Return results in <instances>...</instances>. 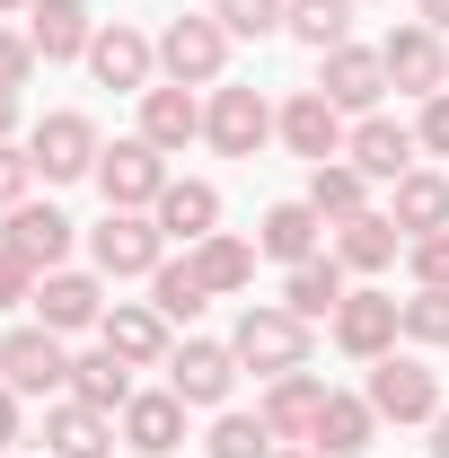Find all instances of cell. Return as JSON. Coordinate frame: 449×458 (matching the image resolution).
I'll return each instance as SVG.
<instances>
[{"mask_svg": "<svg viewBox=\"0 0 449 458\" xmlns=\"http://www.w3.org/2000/svg\"><path fill=\"white\" fill-rule=\"evenodd\" d=\"M123 441H132L141 458H168L176 441H185V397H176V388H159V397H132V405H123Z\"/></svg>", "mask_w": 449, "mask_h": 458, "instance_id": "cell-19", "label": "cell"}, {"mask_svg": "<svg viewBox=\"0 0 449 458\" xmlns=\"http://www.w3.org/2000/svg\"><path fill=\"white\" fill-rule=\"evenodd\" d=\"M97 159H106V150H97V123H89V114H45V123H36V168L54 176V185L89 176Z\"/></svg>", "mask_w": 449, "mask_h": 458, "instance_id": "cell-11", "label": "cell"}, {"mask_svg": "<svg viewBox=\"0 0 449 458\" xmlns=\"http://www.w3.org/2000/svg\"><path fill=\"white\" fill-rule=\"evenodd\" d=\"M194 274H203V291H247L256 283V247L229 238V229H212V238L194 247Z\"/></svg>", "mask_w": 449, "mask_h": 458, "instance_id": "cell-28", "label": "cell"}, {"mask_svg": "<svg viewBox=\"0 0 449 458\" xmlns=\"http://www.w3.org/2000/svg\"><path fill=\"white\" fill-rule=\"evenodd\" d=\"M27 176H36V159H18V150L0 141V221H9V212L27 203Z\"/></svg>", "mask_w": 449, "mask_h": 458, "instance_id": "cell-39", "label": "cell"}, {"mask_svg": "<svg viewBox=\"0 0 449 458\" xmlns=\"http://www.w3.org/2000/svg\"><path fill=\"white\" fill-rule=\"evenodd\" d=\"M405 238H432V229H449V176L432 168H405L396 176V212H388Z\"/></svg>", "mask_w": 449, "mask_h": 458, "instance_id": "cell-24", "label": "cell"}, {"mask_svg": "<svg viewBox=\"0 0 449 458\" xmlns=\"http://www.w3.org/2000/svg\"><path fill=\"white\" fill-rule=\"evenodd\" d=\"M71 397L114 414V405H132V361L123 352H89V361H71Z\"/></svg>", "mask_w": 449, "mask_h": 458, "instance_id": "cell-27", "label": "cell"}, {"mask_svg": "<svg viewBox=\"0 0 449 458\" xmlns=\"http://www.w3.org/2000/svg\"><path fill=\"white\" fill-rule=\"evenodd\" d=\"M212 221H221V194H212V185H194V176H185V185H168V194H159V229H168V238H185V247H203V238H212Z\"/></svg>", "mask_w": 449, "mask_h": 458, "instance_id": "cell-26", "label": "cell"}, {"mask_svg": "<svg viewBox=\"0 0 449 458\" xmlns=\"http://www.w3.org/2000/svg\"><path fill=\"white\" fill-rule=\"evenodd\" d=\"M309 54H335L343 36H352V0H291V18H282Z\"/></svg>", "mask_w": 449, "mask_h": 458, "instance_id": "cell-31", "label": "cell"}, {"mask_svg": "<svg viewBox=\"0 0 449 458\" xmlns=\"http://www.w3.org/2000/svg\"><path fill=\"white\" fill-rule=\"evenodd\" d=\"M45 450L54 458H114V423L106 414H97V405H54V414H45Z\"/></svg>", "mask_w": 449, "mask_h": 458, "instance_id": "cell-20", "label": "cell"}, {"mask_svg": "<svg viewBox=\"0 0 449 458\" xmlns=\"http://www.w3.org/2000/svg\"><path fill=\"white\" fill-rule=\"evenodd\" d=\"M423 27H449V0H423Z\"/></svg>", "mask_w": 449, "mask_h": 458, "instance_id": "cell-46", "label": "cell"}, {"mask_svg": "<svg viewBox=\"0 0 449 458\" xmlns=\"http://www.w3.org/2000/svg\"><path fill=\"white\" fill-rule=\"evenodd\" d=\"M150 36H132V27H123V18H114V27H97V45H89V71H97V80H106V89H150Z\"/></svg>", "mask_w": 449, "mask_h": 458, "instance_id": "cell-18", "label": "cell"}, {"mask_svg": "<svg viewBox=\"0 0 449 458\" xmlns=\"http://www.w3.org/2000/svg\"><path fill=\"white\" fill-rule=\"evenodd\" d=\"M27 71H36V45L27 36H0V89H27Z\"/></svg>", "mask_w": 449, "mask_h": 458, "instance_id": "cell-42", "label": "cell"}, {"mask_svg": "<svg viewBox=\"0 0 449 458\" xmlns=\"http://www.w3.org/2000/svg\"><path fill=\"white\" fill-rule=\"evenodd\" d=\"M18 300H36V265L0 247V309H18Z\"/></svg>", "mask_w": 449, "mask_h": 458, "instance_id": "cell-40", "label": "cell"}, {"mask_svg": "<svg viewBox=\"0 0 449 458\" xmlns=\"http://www.w3.org/2000/svg\"><path fill=\"white\" fill-rule=\"evenodd\" d=\"M27 45H36L45 62H80L89 45H97V27H89L80 0H36V9H27Z\"/></svg>", "mask_w": 449, "mask_h": 458, "instance_id": "cell-15", "label": "cell"}, {"mask_svg": "<svg viewBox=\"0 0 449 458\" xmlns=\"http://www.w3.org/2000/svg\"><path fill=\"white\" fill-rule=\"evenodd\" d=\"M36 309H45V327H54V335H80V327H97V318H106V300H97L89 274H45V283H36Z\"/></svg>", "mask_w": 449, "mask_h": 458, "instance_id": "cell-22", "label": "cell"}, {"mask_svg": "<svg viewBox=\"0 0 449 458\" xmlns=\"http://www.w3.org/2000/svg\"><path fill=\"white\" fill-rule=\"evenodd\" d=\"M97 335H106V352H123V361H168V318H159V309H123V300H114L106 318H97Z\"/></svg>", "mask_w": 449, "mask_h": 458, "instance_id": "cell-25", "label": "cell"}, {"mask_svg": "<svg viewBox=\"0 0 449 458\" xmlns=\"http://www.w3.org/2000/svg\"><path fill=\"white\" fill-rule=\"evenodd\" d=\"M396 327H405V300H379V291H343L335 309V344L352 352V361H379L396 344Z\"/></svg>", "mask_w": 449, "mask_h": 458, "instance_id": "cell-9", "label": "cell"}, {"mask_svg": "<svg viewBox=\"0 0 449 458\" xmlns=\"http://www.w3.org/2000/svg\"><path fill=\"white\" fill-rule=\"evenodd\" d=\"M274 123H282V114L265 106L256 89H212V106H203V132H212V150H221V159H256Z\"/></svg>", "mask_w": 449, "mask_h": 458, "instance_id": "cell-5", "label": "cell"}, {"mask_svg": "<svg viewBox=\"0 0 449 458\" xmlns=\"http://www.w3.org/2000/svg\"><path fill=\"white\" fill-rule=\"evenodd\" d=\"M9 9H27V0H0V18H9Z\"/></svg>", "mask_w": 449, "mask_h": 458, "instance_id": "cell-48", "label": "cell"}, {"mask_svg": "<svg viewBox=\"0 0 449 458\" xmlns=\"http://www.w3.org/2000/svg\"><path fill=\"white\" fill-rule=\"evenodd\" d=\"M370 414H379V423H432V414H441V379H432L423 361L379 352V361H370Z\"/></svg>", "mask_w": 449, "mask_h": 458, "instance_id": "cell-3", "label": "cell"}, {"mask_svg": "<svg viewBox=\"0 0 449 458\" xmlns=\"http://www.w3.org/2000/svg\"><path fill=\"white\" fill-rule=\"evenodd\" d=\"M0 247H9V256H27L36 274H62V256H71V221H62L54 203H18L9 229H0Z\"/></svg>", "mask_w": 449, "mask_h": 458, "instance_id": "cell-12", "label": "cell"}, {"mask_svg": "<svg viewBox=\"0 0 449 458\" xmlns=\"http://www.w3.org/2000/svg\"><path fill=\"white\" fill-rule=\"evenodd\" d=\"M194 132H203L194 89H141V141H150V150H185Z\"/></svg>", "mask_w": 449, "mask_h": 458, "instance_id": "cell-21", "label": "cell"}, {"mask_svg": "<svg viewBox=\"0 0 449 458\" xmlns=\"http://www.w3.org/2000/svg\"><path fill=\"white\" fill-rule=\"evenodd\" d=\"M221 62H229V27H221V18H168V36H159V71H168L176 89L221 80Z\"/></svg>", "mask_w": 449, "mask_h": 458, "instance_id": "cell-4", "label": "cell"}, {"mask_svg": "<svg viewBox=\"0 0 449 458\" xmlns=\"http://www.w3.org/2000/svg\"><path fill=\"white\" fill-rule=\"evenodd\" d=\"M97 185H106V212H141V203L168 194V168H159L150 141H114L106 159H97Z\"/></svg>", "mask_w": 449, "mask_h": 458, "instance_id": "cell-6", "label": "cell"}, {"mask_svg": "<svg viewBox=\"0 0 449 458\" xmlns=\"http://www.w3.org/2000/svg\"><path fill=\"white\" fill-rule=\"evenodd\" d=\"M265 256L309 265V256H318V212H309V203H274V212H265Z\"/></svg>", "mask_w": 449, "mask_h": 458, "instance_id": "cell-32", "label": "cell"}, {"mask_svg": "<svg viewBox=\"0 0 449 458\" xmlns=\"http://www.w3.org/2000/svg\"><path fill=\"white\" fill-rule=\"evenodd\" d=\"M414 141L449 159V89H441V98H423V123H414Z\"/></svg>", "mask_w": 449, "mask_h": 458, "instance_id": "cell-41", "label": "cell"}, {"mask_svg": "<svg viewBox=\"0 0 449 458\" xmlns=\"http://www.w3.org/2000/svg\"><path fill=\"white\" fill-rule=\"evenodd\" d=\"M282 458H326V450H282Z\"/></svg>", "mask_w": 449, "mask_h": 458, "instance_id": "cell-47", "label": "cell"}, {"mask_svg": "<svg viewBox=\"0 0 449 458\" xmlns=\"http://www.w3.org/2000/svg\"><path fill=\"white\" fill-rule=\"evenodd\" d=\"M432 458H449V414H432Z\"/></svg>", "mask_w": 449, "mask_h": 458, "instance_id": "cell-45", "label": "cell"}, {"mask_svg": "<svg viewBox=\"0 0 449 458\" xmlns=\"http://www.w3.org/2000/svg\"><path fill=\"white\" fill-rule=\"evenodd\" d=\"M89 247H97V265H106L114 283H123V274H159V265H168V256H159V247H168V229L141 221V212H106V229H97Z\"/></svg>", "mask_w": 449, "mask_h": 458, "instance_id": "cell-8", "label": "cell"}, {"mask_svg": "<svg viewBox=\"0 0 449 458\" xmlns=\"http://www.w3.org/2000/svg\"><path fill=\"white\" fill-rule=\"evenodd\" d=\"M414 283H423V291H449V229L414 238Z\"/></svg>", "mask_w": 449, "mask_h": 458, "instance_id": "cell-38", "label": "cell"}, {"mask_svg": "<svg viewBox=\"0 0 449 458\" xmlns=\"http://www.w3.org/2000/svg\"><path fill=\"white\" fill-rule=\"evenodd\" d=\"M229 352H238L247 370H265V379L309 370V318H291V309H247L238 335H229Z\"/></svg>", "mask_w": 449, "mask_h": 458, "instance_id": "cell-1", "label": "cell"}, {"mask_svg": "<svg viewBox=\"0 0 449 458\" xmlns=\"http://www.w3.org/2000/svg\"><path fill=\"white\" fill-rule=\"evenodd\" d=\"M18 132V89H0V141Z\"/></svg>", "mask_w": 449, "mask_h": 458, "instance_id": "cell-44", "label": "cell"}, {"mask_svg": "<svg viewBox=\"0 0 449 458\" xmlns=\"http://www.w3.org/2000/svg\"><path fill=\"white\" fill-rule=\"evenodd\" d=\"M379 62H388V89H414V98H441V80H449L441 27H396L388 45H379Z\"/></svg>", "mask_w": 449, "mask_h": 458, "instance_id": "cell-7", "label": "cell"}, {"mask_svg": "<svg viewBox=\"0 0 449 458\" xmlns=\"http://www.w3.org/2000/svg\"><path fill=\"white\" fill-rule=\"evenodd\" d=\"M318 405H326V388H318L309 370H282L274 388H265V432H274V441H309V432H318Z\"/></svg>", "mask_w": 449, "mask_h": 458, "instance_id": "cell-17", "label": "cell"}, {"mask_svg": "<svg viewBox=\"0 0 449 458\" xmlns=\"http://www.w3.org/2000/svg\"><path fill=\"white\" fill-rule=\"evenodd\" d=\"M282 141H291L300 159H318V168L343 159V106L326 98V89H300V98L282 106Z\"/></svg>", "mask_w": 449, "mask_h": 458, "instance_id": "cell-10", "label": "cell"}, {"mask_svg": "<svg viewBox=\"0 0 449 458\" xmlns=\"http://www.w3.org/2000/svg\"><path fill=\"white\" fill-rule=\"evenodd\" d=\"M335 309H343V265L335 256L291 265V318H335Z\"/></svg>", "mask_w": 449, "mask_h": 458, "instance_id": "cell-30", "label": "cell"}, {"mask_svg": "<svg viewBox=\"0 0 449 458\" xmlns=\"http://www.w3.org/2000/svg\"><path fill=\"white\" fill-rule=\"evenodd\" d=\"M212 458H274L265 414H221V423H212Z\"/></svg>", "mask_w": 449, "mask_h": 458, "instance_id": "cell-35", "label": "cell"}, {"mask_svg": "<svg viewBox=\"0 0 449 458\" xmlns=\"http://www.w3.org/2000/svg\"><path fill=\"white\" fill-rule=\"evenodd\" d=\"M0 379L18 388V397H54L71 388V352H62L54 327H9L0 335Z\"/></svg>", "mask_w": 449, "mask_h": 458, "instance_id": "cell-2", "label": "cell"}, {"mask_svg": "<svg viewBox=\"0 0 449 458\" xmlns=\"http://www.w3.org/2000/svg\"><path fill=\"white\" fill-rule=\"evenodd\" d=\"M18 441V388H0V450Z\"/></svg>", "mask_w": 449, "mask_h": 458, "instance_id": "cell-43", "label": "cell"}, {"mask_svg": "<svg viewBox=\"0 0 449 458\" xmlns=\"http://www.w3.org/2000/svg\"><path fill=\"white\" fill-rule=\"evenodd\" d=\"M343 159H352V168L361 176H405L414 168V132H405V123H388V114H361V132H352V141H343Z\"/></svg>", "mask_w": 449, "mask_h": 458, "instance_id": "cell-16", "label": "cell"}, {"mask_svg": "<svg viewBox=\"0 0 449 458\" xmlns=\"http://www.w3.org/2000/svg\"><path fill=\"white\" fill-rule=\"evenodd\" d=\"M370 397H335L326 388V405H318V432H309V450H326V458H361L370 450Z\"/></svg>", "mask_w": 449, "mask_h": 458, "instance_id": "cell-23", "label": "cell"}, {"mask_svg": "<svg viewBox=\"0 0 449 458\" xmlns=\"http://www.w3.org/2000/svg\"><path fill=\"white\" fill-rule=\"evenodd\" d=\"M203 300H212V291H203V274H194V256L150 274V309H159L168 327H176V318H203Z\"/></svg>", "mask_w": 449, "mask_h": 458, "instance_id": "cell-33", "label": "cell"}, {"mask_svg": "<svg viewBox=\"0 0 449 458\" xmlns=\"http://www.w3.org/2000/svg\"><path fill=\"white\" fill-rule=\"evenodd\" d=\"M318 89H326V98H335L343 114H370L379 98H388V62H379V54H361V45H335V54H326V80H318Z\"/></svg>", "mask_w": 449, "mask_h": 458, "instance_id": "cell-14", "label": "cell"}, {"mask_svg": "<svg viewBox=\"0 0 449 458\" xmlns=\"http://www.w3.org/2000/svg\"><path fill=\"white\" fill-rule=\"evenodd\" d=\"M405 335L414 344H449V291H414V300H405Z\"/></svg>", "mask_w": 449, "mask_h": 458, "instance_id": "cell-37", "label": "cell"}, {"mask_svg": "<svg viewBox=\"0 0 449 458\" xmlns=\"http://www.w3.org/2000/svg\"><path fill=\"white\" fill-rule=\"evenodd\" d=\"M335 265H352V274H379V265H396V221H379V212H352L335 238Z\"/></svg>", "mask_w": 449, "mask_h": 458, "instance_id": "cell-29", "label": "cell"}, {"mask_svg": "<svg viewBox=\"0 0 449 458\" xmlns=\"http://www.w3.org/2000/svg\"><path fill=\"white\" fill-rule=\"evenodd\" d=\"M212 18H221L229 36H274L282 18H291V0H221Z\"/></svg>", "mask_w": 449, "mask_h": 458, "instance_id": "cell-36", "label": "cell"}, {"mask_svg": "<svg viewBox=\"0 0 449 458\" xmlns=\"http://www.w3.org/2000/svg\"><path fill=\"white\" fill-rule=\"evenodd\" d=\"M361 185H370L361 168H335V159H326V168L309 176V212H318V221H352V212H361Z\"/></svg>", "mask_w": 449, "mask_h": 458, "instance_id": "cell-34", "label": "cell"}, {"mask_svg": "<svg viewBox=\"0 0 449 458\" xmlns=\"http://www.w3.org/2000/svg\"><path fill=\"white\" fill-rule=\"evenodd\" d=\"M229 379H238V352H229V344H176L168 352V388L185 405H221Z\"/></svg>", "mask_w": 449, "mask_h": 458, "instance_id": "cell-13", "label": "cell"}]
</instances>
